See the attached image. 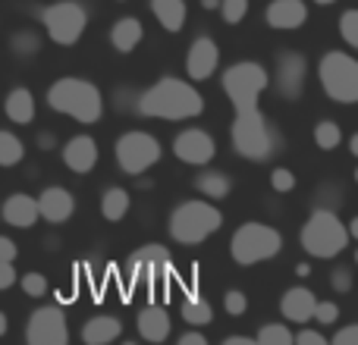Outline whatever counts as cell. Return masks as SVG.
Wrapping results in <instances>:
<instances>
[{
    "mask_svg": "<svg viewBox=\"0 0 358 345\" xmlns=\"http://www.w3.org/2000/svg\"><path fill=\"white\" fill-rule=\"evenodd\" d=\"M201 110H204V98L198 94V88H192L182 79H173V75L157 79L148 91L138 94V113L148 119L176 123V119H195Z\"/></svg>",
    "mask_w": 358,
    "mask_h": 345,
    "instance_id": "obj_1",
    "label": "cell"
},
{
    "mask_svg": "<svg viewBox=\"0 0 358 345\" xmlns=\"http://www.w3.org/2000/svg\"><path fill=\"white\" fill-rule=\"evenodd\" d=\"M229 138H233V151L239 157H245V161H267V157H273L283 148V135L267 123L258 107L236 110Z\"/></svg>",
    "mask_w": 358,
    "mask_h": 345,
    "instance_id": "obj_2",
    "label": "cell"
},
{
    "mask_svg": "<svg viewBox=\"0 0 358 345\" xmlns=\"http://www.w3.org/2000/svg\"><path fill=\"white\" fill-rule=\"evenodd\" d=\"M48 107L57 113H66L82 126H92L104 113V98H101L98 85H92L88 79L66 75V79H57L48 88Z\"/></svg>",
    "mask_w": 358,
    "mask_h": 345,
    "instance_id": "obj_3",
    "label": "cell"
},
{
    "mask_svg": "<svg viewBox=\"0 0 358 345\" xmlns=\"http://www.w3.org/2000/svg\"><path fill=\"white\" fill-rule=\"evenodd\" d=\"M220 226L223 214L210 201H201V198L176 204L173 214H170V239L179 242V245H198L208 235H214Z\"/></svg>",
    "mask_w": 358,
    "mask_h": 345,
    "instance_id": "obj_4",
    "label": "cell"
},
{
    "mask_svg": "<svg viewBox=\"0 0 358 345\" xmlns=\"http://www.w3.org/2000/svg\"><path fill=\"white\" fill-rule=\"evenodd\" d=\"M299 242H302V248L311 254V258L330 260V258L346 251V245L352 239H349L346 223H343L334 210L321 207L308 216V223H305L302 233H299Z\"/></svg>",
    "mask_w": 358,
    "mask_h": 345,
    "instance_id": "obj_5",
    "label": "cell"
},
{
    "mask_svg": "<svg viewBox=\"0 0 358 345\" xmlns=\"http://www.w3.org/2000/svg\"><path fill=\"white\" fill-rule=\"evenodd\" d=\"M283 251V235L267 223H242L229 239V254L236 264L252 267L261 260H271Z\"/></svg>",
    "mask_w": 358,
    "mask_h": 345,
    "instance_id": "obj_6",
    "label": "cell"
},
{
    "mask_svg": "<svg viewBox=\"0 0 358 345\" xmlns=\"http://www.w3.org/2000/svg\"><path fill=\"white\" fill-rule=\"evenodd\" d=\"M317 79L330 101L336 104H355L358 101V60L343 50H330L317 63Z\"/></svg>",
    "mask_w": 358,
    "mask_h": 345,
    "instance_id": "obj_7",
    "label": "cell"
},
{
    "mask_svg": "<svg viewBox=\"0 0 358 345\" xmlns=\"http://www.w3.org/2000/svg\"><path fill=\"white\" fill-rule=\"evenodd\" d=\"M220 85L236 110H248V107H258V98L267 91V85H271V75H267V69L261 66V63L239 60L223 73Z\"/></svg>",
    "mask_w": 358,
    "mask_h": 345,
    "instance_id": "obj_8",
    "label": "cell"
},
{
    "mask_svg": "<svg viewBox=\"0 0 358 345\" xmlns=\"http://www.w3.org/2000/svg\"><path fill=\"white\" fill-rule=\"evenodd\" d=\"M41 22L50 41L60 47H73L82 38V31L88 29V10L76 0H57L41 10Z\"/></svg>",
    "mask_w": 358,
    "mask_h": 345,
    "instance_id": "obj_9",
    "label": "cell"
},
{
    "mask_svg": "<svg viewBox=\"0 0 358 345\" xmlns=\"http://www.w3.org/2000/svg\"><path fill=\"white\" fill-rule=\"evenodd\" d=\"M161 142L151 132L132 129L117 138V163L126 176H142L145 170H151L161 161Z\"/></svg>",
    "mask_w": 358,
    "mask_h": 345,
    "instance_id": "obj_10",
    "label": "cell"
},
{
    "mask_svg": "<svg viewBox=\"0 0 358 345\" xmlns=\"http://www.w3.org/2000/svg\"><path fill=\"white\" fill-rule=\"evenodd\" d=\"M25 342L29 345H66L69 327L66 314L57 304H44V308L31 311L29 323H25Z\"/></svg>",
    "mask_w": 358,
    "mask_h": 345,
    "instance_id": "obj_11",
    "label": "cell"
},
{
    "mask_svg": "<svg viewBox=\"0 0 358 345\" xmlns=\"http://www.w3.org/2000/svg\"><path fill=\"white\" fill-rule=\"evenodd\" d=\"M170 270H173V254L164 245H142L129 258V273L138 283H157L170 277Z\"/></svg>",
    "mask_w": 358,
    "mask_h": 345,
    "instance_id": "obj_12",
    "label": "cell"
},
{
    "mask_svg": "<svg viewBox=\"0 0 358 345\" xmlns=\"http://www.w3.org/2000/svg\"><path fill=\"white\" fill-rule=\"evenodd\" d=\"M173 154L176 161L192 163V167H208L217 154V142L204 129H182L173 138Z\"/></svg>",
    "mask_w": 358,
    "mask_h": 345,
    "instance_id": "obj_13",
    "label": "cell"
},
{
    "mask_svg": "<svg viewBox=\"0 0 358 345\" xmlns=\"http://www.w3.org/2000/svg\"><path fill=\"white\" fill-rule=\"evenodd\" d=\"M305 75H308V63L302 54L296 50H283L277 57V75H273V85H277L280 98L296 101L305 88Z\"/></svg>",
    "mask_w": 358,
    "mask_h": 345,
    "instance_id": "obj_14",
    "label": "cell"
},
{
    "mask_svg": "<svg viewBox=\"0 0 358 345\" xmlns=\"http://www.w3.org/2000/svg\"><path fill=\"white\" fill-rule=\"evenodd\" d=\"M220 66V47L214 44V38H195L185 54V73L192 82H204L214 75V69Z\"/></svg>",
    "mask_w": 358,
    "mask_h": 345,
    "instance_id": "obj_15",
    "label": "cell"
},
{
    "mask_svg": "<svg viewBox=\"0 0 358 345\" xmlns=\"http://www.w3.org/2000/svg\"><path fill=\"white\" fill-rule=\"evenodd\" d=\"M35 201H38V216L48 220V223H54V226L66 223L76 210V198L69 195L63 185H50V189H44Z\"/></svg>",
    "mask_w": 358,
    "mask_h": 345,
    "instance_id": "obj_16",
    "label": "cell"
},
{
    "mask_svg": "<svg viewBox=\"0 0 358 345\" xmlns=\"http://www.w3.org/2000/svg\"><path fill=\"white\" fill-rule=\"evenodd\" d=\"M63 163H66V170L76 172V176L92 172L94 163H98V145H94V138L92 135H73L66 145H63Z\"/></svg>",
    "mask_w": 358,
    "mask_h": 345,
    "instance_id": "obj_17",
    "label": "cell"
},
{
    "mask_svg": "<svg viewBox=\"0 0 358 345\" xmlns=\"http://www.w3.org/2000/svg\"><path fill=\"white\" fill-rule=\"evenodd\" d=\"M267 25L280 31H292V29H302L305 19H308V6L302 0H273L264 13Z\"/></svg>",
    "mask_w": 358,
    "mask_h": 345,
    "instance_id": "obj_18",
    "label": "cell"
},
{
    "mask_svg": "<svg viewBox=\"0 0 358 345\" xmlns=\"http://www.w3.org/2000/svg\"><path fill=\"white\" fill-rule=\"evenodd\" d=\"M315 302L317 298L308 286H292V289H286L283 298H280V311H283V317L292 323H308L311 314H315Z\"/></svg>",
    "mask_w": 358,
    "mask_h": 345,
    "instance_id": "obj_19",
    "label": "cell"
},
{
    "mask_svg": "<svg viewBox=\"0 0 358 345\" xmlns=\"http://www.w3.org/2000/svg\"><path fill=\"white\" fill-rule=\"evenodd\" d=\"M0 214H3V223H10V226H16V229H29L41 220V216H38V201L31 195H25V191H16V195L6 198Z\"/></svg>",
    "mask_w": 358,
    "mask_h": 345,
    "instance_id": "obj_20",
    "label": "cell"
},
{
    "mask_svg": "<svg viewBox=\"0 0 358 345\" xmlns=\"http://www.w3.org/2000/svg\"><path fill=\"white\" fill-rule=\"evenodd\" d=\"M136 323H138V336H142L145 342L161 345L170 336V314L161 304H145V308L138 311Z\"/></svg>",
    "mask_w": 358,
    "mask_h": 345,
    "instance_id": "obj_21",
    "label": "cell"
},
{
    "mask_svg": "<svg viewBox=\"0 0 358 345\" xmlns=\"http://www.w3.org/2000/svg\"><path fill=\"white\" fill-rule=\"evenodd\" d=\"M120 333H123V321L113 314H98L92 317V321H85V327H82V342L85 345H107L113 339H120Z\"/></svg>",
    "mask_w": 358,
    "mask_h": 345,
    "instance_id": "obj_22",
    "label": "cell"
},
{
    "mask_svg": "<svg viewBox=\"0 0 358 345\" xmlns=\"http://www.w3.org/2000/svg\"><path fill=\"white\" fill-rule=\"evenodd\" d=\"M142 38H145V29H142V22H138L136 16L117 19L113 29H110V44L120 50V54H132V50L142 44Z\"/></svg>",
    "mask_w": 358,
    "mask_h": 345,
    "instance_id": "obj_23",
    "label": "cell"
},
{
    "mask_svg": "<svg viewBox=\"0 0 358 345\" xmlns=\"http://www.w3.org/2000/svg\"><path fill=\"white\" fill-rule=\"evenodd\" d=\"M3 110H6V119H13L16 126H25L35 119V94L29 88H13L3 101Z\"/></svg>",
    "mask_w": 358,
    "mask_h": 345,
    "instance_id": "obj_24",
    "label": "cell"
},
{
    "mask_svg": "<svg viewBox=\"0 0 358 345\" xmlns=\"http://www.w3.org/2000/svg\"><path fill=\"white\" fill-rule=\"evenodd\" d=\"M148 3H151L155 19L164 25V29H167V31H182L185 16H189L185 0H148Z\"/></svg>",
    "mask_w": 358,
    "mask_h": 345,
    "instance_id": "obj_25",
    "label": "cell"
},
{
    "mask_svg": "<svg viewBox=\"0 0 358 345\" xmlns=\"http://www.w3.org/2000/svg\"><path fill=\"white\" fill-rule=\"evenodd\" d=\"M195 189L201 191L204 198H210V201H220V198L229 195V189H233V179L227 176V172L220 170H204L195 176Z\"/></svg>",
    "mask_w": 358,
    "mask_h": 345,
    "instance_id": "obj_26",
    "label": "cell"
},
{
    "mask_svg": "<svg viewBox=\"0 0 358 345\" xmlns=\"http://www.w3.org/2000/svg\"><path fill=\"white\" fill-rule=\"evenodd\" d=\"M132 198L126 189H120V185H110V189H104V195H101V214H104L107 223H120L126 216V210H129Z\"/></svg>",
    "mask_w": 358,
    "mask_h": 345,
    "instance_id": "obj_27",
    "label": "cell"
},
{
    "mask_svg": "<svg viewBox=\"0 0 358 345\" xmlns=\"http://www.w3.org/2000/svg\"><path fill=\"white\" fill-rule=\"evenodd\" d=\"M182 321L192 323V327H208L214 321V308H210L208 298H198V295H189L182 302Z\"/></svg>",
    "mask_w": 358,
    "mask_h": 345,
    "instance_id": "obj_28",
    "label": "cell"
},
{
    "mask_svg": "<svg viewBox=\"0 0 358 345\" xmlns=\"http://www.w3.org/2000/svg\"><path fill=\"white\" fill-rule=\"evenodd\" d=\"M22 157H25L22 138L0 129V167H16V163H22Z\"/></svg>",
    "mask_w": 358,
    "mask_h": 345,
    "instance_id": "obj_29",
    "label": "cell"
},
{
    "mask_svg": "<svg viewBox=\"0 0 358 345\" xmlns=\"http://www.w3.org/2000/svg\"><path fill=\"white\" fill-rule=\"evenodd\" d=\"M340 142H343V132H340V126H336L334 119H321V123L315 126V145L321 151H336L340 148Z\"/></svg>",
    "mask_w": 358,
    "mask_h": 345,
    "instance_id": "obj_30",
    "label": "cell"
},
{
    "mask_svg": "<svg viewBox=\"0 0 358 345\" xmlns=\"http://www.w3.org/2000/svg\"><path fill=\"white\" fill-rule=\"evenodd\" d=\"M10 50L16 57H35L38 50H41V38H38L35 31L22 29V31H16V35L10 38Z\"/></svg>",
    "mask_w": 358,
    "mask_h": 345,
    "instance_id": "obj_31",
    "label": "cell"
},
{
    "mask_svg": "<svg viewBox=\"0 0 358 345\" xmlns=\"http://www.w3.org/2000/svg\"><path fill=\"white\" fill-rule=\"evenodd\" d=\"M261 345H292V333L289 327H283V323H264V327L258 330V339Z\"/></svg>",
    "mask_w": 358,
    "mask_h": 345,
    "instance_id": "obj_32",
    "label": "cell"
},
{
    "mask_svg": "<svg viewBox=\"0 0 358 345\" xmlns=\"http://www.w3.org/2000/svg\"><path fill=\"white\" fill-rule=\"evenodd\" d=\"M220 16L227 25H239L242 19L248 16V0H220Z\"/></svg>",
    "mask_w": 358,
    "mask_h": 345,
    "instance_id": "obj_33",
    "label": "cell"
},
{
    "mask_svg": "<svg viewBox=\"0 0 358 345\" xmlns=\"http://www.w3.org/2000/svg\"><path fill=\"white\" fill-rule=\"evenodd\" d=\"M340 35L349 47H358V10H346L340 16Z\"/></svg>",
    "mask_w": 358,
    "mask_h": 345,
    "instance_id": "obj_34",
    "label": "cell"
},
{
    "mask_svg": "<svg viewBox=\"0 0 358 345\" xmlns=\"http://www.w3.org/2000/svg\"><path fill=\"white\" fill-rule=\"evenodd\" d=\"M311 321H317L321 327H334V323L340 321V304H334V302H315V314H311Z\"/></svg>",
    "mask_w": 358,
    "mask_h": 345,
    "instance_id": "obj_35",
    "label": "cell"
},
{
    "mask_svg": "<svg viewBox=\"0 0 358 345\" xmlns=\"http://www.w3.org/2000/svg\"><path fill=\"white\" fill-rule=\"evenodd\" d=\"M19 283H22V292L29 298H44L48 295V279H44L41 273H25Z\"/></svg>",
    "mask_w": 358,
    "mask_h": 345,
    "instance_id": "obj_36",
    "label": "cell"
},
{
    "mask_svg": "<svg viewBox=\"0 0 358 345\" xmlns=\"http://www.w3.org/2000/svg\"><path fill=\"white\" fill-rule=\"evenodd\" d=\"M271 185H273V191H280V195H286V191H292V189H296V176H292V170L277 167V170L271 172Z\"/></svg>",
    "mask_w": 358,
    "mask_h": 345,
    "instance_id": "obj_37",
    "label": "cell"
},
{
    "mask_svg": "<svg viewBox=\"0 0 358 345\" xmlns=\"http://www.w3.org/2000/svg\"><path fill=\"white\" fill-rule=\"evenodd\" d=\"M223 308H227V314L239 317V314H245V311H248V298L242 295L239 289H229L227 295H223Z\"/></svg>",
    "mask_w": 358,
    "mask_h": 345,
    "instance_id": "obj_38",
    "label": "cell"
},
{
    "mask_svg": "<svg viewBox=\"0 0 358 345\" xmlns=\"http://www.w3.org/2000/svg\"><path fill=\"white\" fill-rule=\"evenodd\" d=\"M330 286H334V292H340V295L352 292V270H349V267H336V270L330 273Z\"/></svg>",
    "mask_w": 358,
    "mask_h": 345,
    "instance_id": "obj_39",
    "label": "cell"
},
{
    "mask_svg": "<svg viewBox=\"0 0 358 345\" xmlns=\"http://www.w3.org/2000/svg\"><path fill=\"white\" fill-rule=\"evenodd\" d=\"M16 267H13V260H0V292H6L10 286H16Z\"/></svg>",
    "mask_w": 358,
    "mask_h": 345,
    "instance_id": "obj_40",
    "label": "cell"
},
{
    "mask_svg": "<svg viewBox=\"0 0 358 345\" xmlns=\"http://www.w3.org/2000/svg\"><path fill=\"white\" fill-rule=\"evenodd\" d=\"M292 342H299V345H327V336L317 333V330H302V333L292 336Z\"/></svg>",
    "mask_w": 358,
    "mask_h": 345,
    "instance_id": "obj_41",
    "label": "cell"
},
{
    "mask_svg": "<svg viewBox=\"0 0 358 345\" xmlns=\"http://www.w3.org/2000/svg\"><path fill=\"white\" fill-rule=\"evenodd\" d=\"M358 342V327H343L340 333H334V345H355Z\"/></svg>",
    "mask_w": 358,
    "mask_h": 345,
    "instance_id": "obj_42",
    "label": "cell"
},
{
    "mask_svg": "<svg viewBox=\"0 0 358 345\" xmlns=\"http://www.w3.org/2000/svg\"><path fill=\"white\" fill-rule=\"evenodd\" d=\"M19 248L13 239H6V235H0V260H16Z\"/></svg>",
    "mask_w": 358,
    "mask_h": 345,
    "instance_id": "obj_43",
    "label": "cell"
},
{
    "mask_svg": "<svg viewBox=\"0 0 358 345\" xmlns=\"http://www.w3.org/2000/svg\"><path fill=\"white\" fill-rule=\"evenodd\" d=\"M204 342H208V339H204L198 330H192V333H182V336H179V345H204Z\"/></svg>",
    "mask_w": 358,
    "mask_h": 345,
    "instance_id": "obj_44",
    "label": "cell"
},
{
    "mask_svg": "<svg viewBox=\"0 0 358 345\" xmlns=\"http://www.w3.org/2000/svg\"><path fill=\"white\" fill-rule=\"evenodd\" d=\"M54 145H57V138L50 135V132H41V135H38V148H41V151H50Z\"/></svg>",
    "mask_w": 358,
    "mask_h": 345,
    "instance_id": "obj_45",
    "label": "cell"
},
{
    "mask_svg": "<svg viewBox=\"0 0 358 345\" xmlns=\"http://www.w3.org/2000/svg\"><path fill=\"white\" fill-rule=\"evenodd\" d=\"M223 345H258V342H255L252 336H227Z\"/></svg>",
    "mask_w": 358,
    "mask_h": 345,
    "instance_id": "obj_46",
    "label": "cell"
},
{
    "mask_svg": "<svg viewBox=\"0 0 358 345\" xmlns=\"http://www.w3.org/2000/svg\"><path fill=\"white\" fill-rule=\"evenodd\" d=\"M6 330H10V321H6V314L0 311V336H6Z\"/></svg>",
    "mask_w": 358,
    "mask_h": 345,
    "instance_id": "obj_47",
    "label": "cell"
},
{
    "mask_svg": "<svg viewBox=\"0 0 358 345\" xmlns=\"http://www.w3.org/2000/svg\"><path fill=\"white\" fill-rule=\"evenodd\" d=\"M296 273H299V277H311V264H299Z\"/></svg>",
    "mask_w": 358,
    "mask_h": 345,
    "instance_id": "obj_48",
    "label": "cell"
},
{
    "mask_svg": "<svg viewBox=\"0 0 358 345\" xmlns=\"http://www.w3.org/2000/svg\"><path fill=\"white\" fill-rule=\"evenodd\" d=\"M198 3H201L204 10H217V6H220V0H198Z\"/></svg>",
    "mask_w": 358,
    "mask_h": 345,
    "instance_id": "obj_49",
    "label": "cell"
},
{
    "mask_svg": "<svg viewBox=\"0 0 358 345\" xmlns=\"http://www.w3.org/2000/svg\"><path fill=\"white\" fill-rule=\"evenodd\" d=\"M346 229H349V239H355V235H358V220H352Z\"/></svg>",
    "mask_w": 358,
    "mask_h": 345,
    "instance_id": "obj_50",
    "label": "cell"
},
{
    "mask_svg": "<svg viewBox=\"0 0 358 345\" xmlns=\"http://www.w3.org/2000/svg\"><path fill=\"white\" fill-rule=\"evenodd\" d=\"M317 6H330V3H336V0H315Z\"/></svg>",
    "mask_w": 358,
    "mask_h": 345,
    "instance_id": "obj_51",
    "label": "cell"
}]
</instances>
